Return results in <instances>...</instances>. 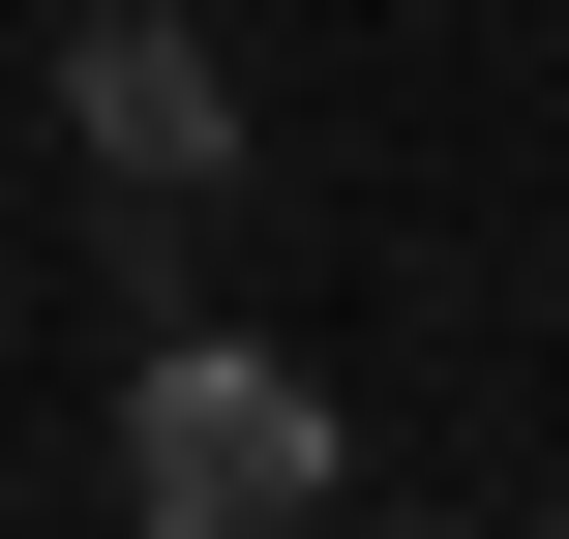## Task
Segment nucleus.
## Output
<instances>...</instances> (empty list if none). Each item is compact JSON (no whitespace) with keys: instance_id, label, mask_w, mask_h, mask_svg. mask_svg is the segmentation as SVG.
I'll use <instances>...</instances> for the list:
<instances>
[{"instance_id":"f257e3e1","label":"nucleus","mask_w":569,"mask_h":539,"mask_svg":"<svg viewBox=\"0 0 569 539\" xmlns=\"http://www.w3.org/2000/svg\"><path fill=\"white\" fill-rule=\"evenodd\" d=\"M120 510L150 539H300L330 510V390H300L270 330H180V360L120 390Z\"/></svg>"},{"instance_id":"f03ea898","label":"nucleus","mask_w":569,"mask_h":539,"mask_svg":"<svg viewBox=\"0 0 569 539\" xmlns=\"http://www.w3.org/2000/svg\"><path fill=\"white\" fill-rule=\"evenodd\" d=\"M60 120H90V180H150V210H210V180H240V90H210V30H150V0L60 60Z\"/></svg>"},{"instance_id":"7ed1b4c3","label":"nucleus","mask_w":569,"mask_h":539,"mask_svg":"<svg viewBox=\"0 0 569 539\" xmlns=\"http://www.w3.org/2000/svg\"><path fill=\"white\" fill-rule=\"evenodd\" d=\"M540 539H569V510H540Z\"/></svg>"}]
</instances>
